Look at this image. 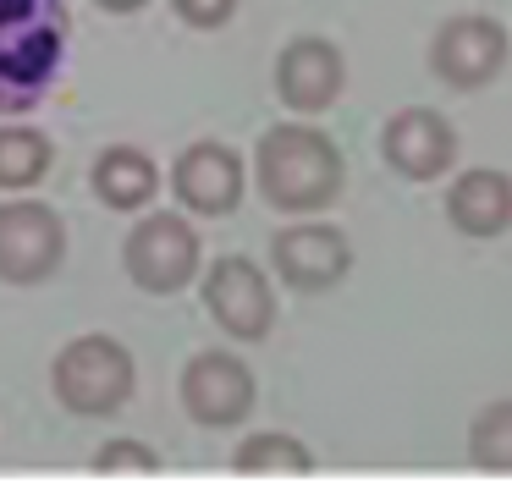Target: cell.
I'll return each mask as SVG.
<instances>
[{"instance_id": "8fae6325", "label": "cell", "mask_w": 512, "mask_h": 495, "mask_svg": "<svg viewBox=\"0 0 512 495\" xmlns=\"http://www.w3.org/2000/svg\"><path fill=\"white\" fill-rule=\"evenodd\" d=\"M430 66L452 88H485L507 66V28L490 17H452L430 39Z\"/></svg>"}, {"instance_id": "5b68a950", "label": "cell", "mask_w": 512, "mask_h": 495, "mask_svg": "<svg viewBox=\"0 0 512 495\" xmlns=\"http://www.w3.org/2000/svg\"><path fill=\"white\" fill-rule=\"evenodd\" d=\"M67 264V220L39 198H6L0 204V281L45 286Z\"/></svg>"}, {"instance_id": "7c38bea8", "label": "cell", "mask_w": 512, "mask_h": 495, "mask_svg": "<svg viewBox=\"0 0 512 495\" xmlns=\"http://www.w3.org/2000/svg\"><path fill=\"white\" fill-rule=\"evenodd\" d=\"M380 154H386V165L397 176H408V182H435V176H446L457 160V132H452V121L435 116V110H397V116L386 121V132H380Z\"/></svg>"}, {"instance_id": "ac0fdd59", "label": "cell", "mask_w": 512, "mask_h": 495, "mask_svg": "<svg viewBox=\"0 0 512 495\" xmlns=\"http://www.w3.org/2000/svg\"><path fill=\"white\" fill-rule=\"evenodd\" d=\"M94 473H160V451L144 446V440L133 435H116L105 440V446H94Z\"/></svg>"}, {"instance_id": "9c48e42d", "label": "cell", "mask_w": 512, "mask_h": 495, "mask_svg": "<svg viewBox=\"0 0 512 495\" xmlns=\"http://www.w3.org/2000/svg\"><path fill=\"white\" fill-rule=\"evenodd\" d=\"M347 88V61L342 50H336L331 39H320V33H298V39L281 44L276 55V94L287 110H298V116H320V110H331L336 99H342Z\"/></svg>"}, {"instance_id": "d6986e66", "label": "cell", "mask_w": 512, "mask_h": 495, "mask_svg": "<svg viewBox=\"0 0 512 495\" xmlns=\"http://www.w3.org/2000/svg\"><path fill=\"white\" fill-rule=\"evenodd\" d=\"M171 11H177L188 28H221V22H232V11H237V0H171Z\"/></svg>"}, {"instance_id": "3957f363", "label": "cell", "mask_w": 512, "mask_h": 495, "mask_svg": "<svg viewBox=\"0 0 512 495\" xmlns=\"http://www.w3.org/2000/svg\"><path fill=\"white\" fill-rule=\"evenodd\" d=\"M50 391L72 418H111L138 391V358L127 341L105 336V330L72 336L50 363Z\"/></svg>"}, {"instance_id": "277c9868", "label": "cell", "mask_w": 512, "mask_h": 495, "mask_svg": "<svg viewBox=\"0 0 512 495\" xmlns=\"http://www.w3.org/2000/svg\"><path fill=\"white\" fill-rule=\"evenodd\" d=\"M199 264H204V242H199V231L188 226V215H177V209H144L138 226L127 231V242H122L127 281L149 297L182 292V286L199 275Z\"/></svg>"}, {"instance_id": "7a4b0ae2", "label": "cell", "mask_w": 512, "mask_h": 495, "mask_svg": "<svg viewBox=\"0 0 512 495\" xmlns=\"http://www.w3.org/2000/svg\"><path fill=\"white\" fill-rule=\"evenodd\" d=\"M67 0H0V116H28L67 61Z\"/></svg>"}, {"instance_id": "30bf717a", "label": "cell", "mask_w": 512, "mask_h": 495, "mask_svg": "<svg viewBox=\"0 0 512 495\" xmlns=\"http://www.w3.org/2000/svg\"><path fill=\"white\" fill-rule=\"evenodd\" d=\"M270 264H276V275L292 292H331L353 270V248L325 220H298V226L270 237Z\"/></svg>"}, {"instance_id": "8992f818", "label": "cell", "mask_w": 512, "mask_h": 495, "mask_svg": "<svg viewBox=\"0 0 512 495\" xmlns=\"http://www.w3.org/2000/svg\"><path fill=\"white\" fill-rule=\"evenodd\" d=\"M259 402L254 369L226 347H204L182 363V413L204 429H237Z\"/></svg>"}, {"instance_id": "4fadbf2b", "label": "cell", "mask_w": 512, "mask_h": 495, "mask_svg": "<svg viewBox=\"0 0 512 495\" xmlns=\"http://www.w3.org/2000/svg\"><path fill=\"white\" fill-rule=\"evenodd\" d=\"M446 220L463 237H501L512 226V176L496 165H474L446 193Z\"/></svg>"}, {"instance_id": "ffe728a7", "label": "cell", "mask_w": 512, "mask_h": 495, "mask_svg": "<svg viewBox=\"0 0 512 495\" xmlns=\"http://www.w3.org/2000/svg\"><path fill=\"white\" fill-rule=\"evenodd\" d=\"M100 11H111V17H133V11H144L149 0H94Z\"/></svg>"}, {"instance_id": "e0dca14e", "label": "cell", "mask_w": 512, "mask_h": 495, "mask_svg": "<svg viewBox=\"0 0 512 495\" xmlns=\"http://www.w3.org/2000/svg\"><path fill=\"white\" fill-rule=\"evenodd\" d=\"M468 457L485 473H512V396L507 402H490L474 418V429H468Z\"/></svg>"}, {"instance_id": "ba28073f", "label": "cell", "mask_w": 512, "mask_h": 495, "mask_svg": "<svg viewBox=\"0 0 512 495\" xmlns=\"http://www.w3.org/2000/svg\"><path fill=\"white\" fill-rule=\"evenodd\" d=\"M243 187H248V171H243V154L221 138H199L177 154L171 165V193L188 215H204V220H221L243 204Z\"/></svg>"}, {"instance_id": "5bb4252c", "label": "cell", "mask_w": 512, "mask_h": 495, "mask_svg": "<svg viewBox=\"0 0 512 495\" xmlns=\"http://www.w3.org/2000/svg\"><path fill=\"white\" fill-rule=\"evenodd\" d=\"M89 187L105 209L116 215H138V209L155 204L160 193V165L149 160L138 143H111V149L94 154V171H89Z\"/></svg>"}, {"instance_id": "6da1fadb", "label": "cell", "mask_w": 512, "mask_h": 495, "mask_svg": "<svg viewBox=\"0 0 512 495\" xmlns=\"http://www.w3.org/2000/svg\"><path fill=\"white\" fill-rule=\"evenodd\" d=\"M347 182V160L331 132L309 121H276L254 143V187L281 215H320Z\"/></svg>"}, {"instance_id": "2e32d148", "label": "cell", "mask_w": 512, "mask_h": 495, "mask_svg": "<svg viewBox=\"0 0 512 495\" xmlns=\"http://www.w3.org/2000/svg\"><path fill=\"white\" fill-rule=\"evenodd\" d=\"M232 468L243 473V479H265V473H292V479H303V473H314V451L303 446L298 435H287V429H259V435H248L243 446L232 451Z\"/></svg>"}, {"instance_id": "52a82bcc", "label": "cell", "mask_w": 512, "mask_h": 495, "mask_svg": "<svg viewBox=\"0 0 512 495\" xmlns=\"http://www.w3.org/2000/svg\"><path fill=\"white\" fill-rule=\"evenodd\" d=\"M204 308L232 341H265L276 325V292L270 275L243 253H226L204 270Z\"/></svg>"}, {"instance_id": "9a60e30c", "label": "cell", "mask_w": 512, "mask_h": 495, "mask_svg": "<svg viewBox=\"0 0 512 495\" xmlns=\"http://www.w3.org/2000/svg\"><path fill=\"white\" fill-rule=\"evenodd\" d=\"M56 165V143L34 121H0V193H34Z\"/></svg>"}]
</instances>
